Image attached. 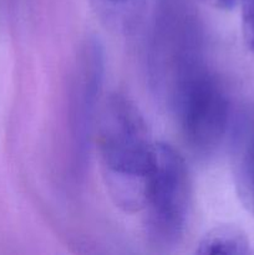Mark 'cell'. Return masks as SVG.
Returning a JSON list of instances; mask_svg holds the SVG:
<instances>
[{
	"mask_svg": "<svg viewBox=\"0 0 254 255\" xmlns=\"http://www.w3.org/2000/svg\"><path fill=\"white\" fill-rule=\"evenodd\" d=\"M232 173L244 208L254 214V105L247 107L232 125Z\"/></svg>",
	"mask_w": 254,
	"mask_h": 255,
	"instance_id": "5",
	"label": "cell"
},
{
	"mask_svg": "<svg viewBox=\"0 0 254 255\" xmlns=\"http://www.w3.org/2000/svg\"><path fill=\"white\" fill-rule=\"evenodd\" d=\"M105 55L96 39H87L80 47L72 67L67 97V134L70 157L75 174L86 167L90 144L99 116Z\"/></svg>",
	"mask_w": 254,
	"mask_h": 255,
	"instance_id": "4",
	"label": "cell"
},
{
	"mask_svg": "<svg viewBox=\"0 0 254 255\" xmlns=\"http://www.w3.org/2000/svg\"><path fill=\"white\" fill-rule=\"evenodd\" d=\"M206 1L214 5V6L221 7V9H232L236 5H238L242 0H206Z\"/></svg>",
	"mask_w": 254,
	"mask_h": 255,
	"instance_id": "8",
	"label": "cell"
},
{
	"mask_svg": "<svg viewBox=\"0 0 254 255\" xmlns=\"http://www.w3.org/2000/svg\"><path fill=\"white\" fill-rule=\"evenodd\" d=\"M184 139L199 154H211L231 131L232 111L223 85L206 60L184 67L163 89Z\"/></svg>",
	"mask_w": 254,
	"mask_h": 255,
	"instance_id": "2",
	"label": "cell"
},
{
	"mask_svg": "<svg viewBox=\"0 0 254 255\" xmlns=\"http://www.w3.org/2000/svg\"><path fill=\"white\" fill-rule=\"evenodd\" d=\"M198 254H226L244 255L249 253V242L246 234L238 228L231 226H221L209 231L199 241Z\"/></svg>",
	"mask_w": 254,
	"mask_h": 255,
	"instance_id": "6",
	"label": "cell"
},
{
	"mask_svg": "<svg viewBox=\"0 0 254 255\" xmlns=\"http://www.w3.org/2000/svg\"><path fill=\"white\" fill-rule=\"evenodd\" d=\"M242 32L247 47L254 52V0H242Z\"/></svg>",
	"mask_w": 254,
	"mask_h": 255,
	"instance_id": "7",
	"label": "cell"
},
{
	"mask_svg": "<svg viewBox=\"0 0 254 255\" xmlns=\"http://www.w3.org/2000/svg\"><path fill=\"white\" fill-rule=\"evenodd\" d=\"M192 208V184L182 154L171 144L156 142L143 206L148 241L172 248L186 234Z\"/></svg>",
	"mask_w": 254,
	"mask_h": 255,
	"instance_id": "3",
	"label": "cell"
},
{
	"mask_svg": "<svg viewBox=\"0 0 254 255\" xmlns=\"http://www.w3.org/2000/svg\"><path fill=\"white\" fill-rule=\"evenodd\" d=\"M94 139L110 198L126 212L141 211L156 142L134 102L120 94L106 97Z\"/></svg>",
	"mask_w": 254,
	"mask_h": 255,
	"instance_id": "1",
	"label": "cell"
},
{
	"mask_svg": "<svg viewBox=\"0 0 254 255\" xmlns=\"http://www.w3.org/2000/svg\"><path fill=\"white\" fill-rule=\"evenodd\" d=\"M105 1L110 2V4H115V5H121V4H126V2L132 1V0H105Z\"/></svg>",
	"mask_w": 254,
	"mask_h": 255,
	"instance_id": "9",
	"label": "cell"
}]
</instances>
